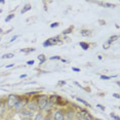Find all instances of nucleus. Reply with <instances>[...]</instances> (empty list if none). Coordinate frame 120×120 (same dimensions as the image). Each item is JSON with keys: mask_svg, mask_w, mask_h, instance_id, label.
<instances>
[{"mask_svg": "<svg viewBox=\"0 0 120 120\" xmlns=\"http://www.w3.org/2000/svg\"><path fill=\"white\" fill-rule=\"evenodd\" d=\"M1 32H2V30H1V29H0V33H1Z\"/></svg>", "mask_w": 120, "mask_h": 120, "instance_id": "obj_24", "label": "nucleus"}, {"mask_svg": "<svg viewBox=\"0 0 120 120\" xmlns=\"http://www.w3.org/2000/svg\"><path fill=\"white\" fill-rule=\"evenodd\" d=\"M101 78H102V79H110L111 77H107V76H102Z\"/></svg>", "mask_w": 120, "mask_h": 120, "instance_id": "obj_21", "label": "nucleus"}, {"mask_svg": "<svg viewBox=\"0 0 120 120\" xmlns=\"http://www.w3.org/2000/svg\"><path fill=\"white\" fill-rule=\"evenodd\" d=\"M77 118L79 120H92L94 118L86 110H80L77 113Z\"/></svg>", "mask_w": 120, "mask_h": 120, "instance_id": "obj_2", "label": "nucleus"}, {"mask_svg": "<svg viewBox=\"0 0 120 120\" xmlns=\"http://www.w3.org/2000/svg\"><path fill=\"white\" fill-rule=\"evenodd\" d=\"M42 119H43V116L41 113L36 114V116H35V118H34V120H42Z\"/></svg>", "mask_w": 120, "mask_h": 120, "instance_id": "obj_10", "label": "nucleus"}, {"mask_svg": "<svg viewBox=\"0 0 120 120\" xmlns=\"http://www.w3.org/2000/svg\"><path fill=\"white\" fill-rule=\"evenodd\" d=\"M111 117H112V118H114V119H116V120H119V118H118V117L114 116V115H113V114H111Z\"/></svg>", "mask_w": 120, "mask_h": 120, "instance_id": "obj_19", "label": "nucleus"}, {"mask_svg": "<svg viewBox=\"0 0 120 120\" xmlns=\"http://www.w3.org/2000/svg\"><path fill=\"white\" fill-rule=\"evenodd\" d=\"M80 46L83 48V49H87V48L89 47L88 44H86V43H84V42H80Z\"/></svg>", "mask_w": 120, "mask_h": 120, "instance_id": "obj_12", "label": "nucleus"}, {"mask_svg": "<svg viewBox=\"0 0 120 120\" xmlns=\"http://www.w3.org/2000/svg\"><path fill=\"white\" fill-rule=\"evenodd\" d=\"M73 70L76 71V72H78V71H79V69H77V68H73Z\"/></svg>", "mask_w": 120, "mask_h": 120, "instance_id": "obj_23", "label": "nucleus"}, {"mask_svg": "<svg viewBox=\"0 0 120 120\" xmlns=\"http://www.w3.org/2000/svg\"><path fill=\"white\" fill-rule=\"evenodd\" d=\"M38 59L40 60V63H43L45 61V58H44V56H43V54H40V56H38Z\"/></svg>", "mask_w": 120, "mask_h": 120, "instance_id": "obj_14", "label": "nucleus"}, {"mask_svg": "<svg viewBox=\"0 0 120 120\" xmlns=\"http://www.w3.org/2000/svg\"><path fill=\"white\" fill-rule=\"evenodd\" d=\"M26 105V103L24 102V101H21V100H19V102L17 103V105L15 106V111L17 112H20L22 111L24 109V106Z\"/></svg>", "mask_w": 120, "mask_h": 120, "instance_id": "obj_5", "label": "nucleus"}, {"mask_svg": "<svg viewBox=\"0 0 120 120\" xmlns=\"http://www.w3.org/2000/svg\"><path fill=\"white\" fill-rule=\"evenodd\" d=\"M12 18H15V15H9L8 17H7L6 19H5V22H8V21H10Z\"/></svg>", "mask_w": 120, "mask_h": 120, "instance_id": "obj_15", "label": "nucleus"}, {"mask_svg": "<svg viewBox=\"0 0 120 120\" xmlns=\"http://www.w3.org/2000/svg\"><path fill=\"white\" fill-rule=\"evenodd\" d=\"M103 47H104V48H109V47H110V43H108V42H106V43H104V45H103Z\"/></svg>", "mask_w": 120, "mask_h": 120, "instance_id": "obj_17", "label": "nucleus"}, {"mask_svg": "<svg viewBox=\"0 0 120 120\" xmlns=\"http://www.w3.org/2000/svg\"><path fill=\"white\" fill-rule=\"evenodd\" d=\"M116 39H118V36H117V35H115V36H112V37L110 38V39H109V40H108V43H110V44H111V42L115 41V40H116Z\"/></svg>", "mask_w": 120, "mask_h": 120, "instance_id": "obj_11", "label": "nucleus"}, {"mask_svg": "<svg viewBox=\"0 0 120 120\" xmlns=\"http://www.w3.org/2000/svg\"><path fill=\"white\" fill-rule=\"evenodd\" d=\"M30 9H31V5H30V4H27L26 6L24 7L23 9H22V13H25L26 11H28V10H30Z\"/></svg>", "mask_w": 120, "mask_h": 120, "instance_id": "obj_8", "label": "nucleus"}, {"mask_svg": "<svg viewBox=\"0 0 120 120\" xmlns=\"http://www.w3.org/2000/svg\"><path fill=\"white\" fill-rule=\"evenodd\" d=\"M12 56H15L13 53H7V54H4L3 56V59H10V58H12Z\"/></svg>", "mask_w": 120, "mask_h": 120, "instance_id": "obj_13", "label": "nucleus"}, {"mask_svg": "<svg viewBox=\"0 0 120 120\" xmlns=\"http://www.w3.org/2000/svg\"><path fill=\"white\" fill-rule=\"evenodd\" d=\"M70 120H71V119H70Z\"/></svg>", "mask_w": 120, "mask_h": 120, "instance_id": "obj_26", "label": "nucleus"}, {"mask_svg": "<svg viewBox=\"0 0 120 120\" xmlns=\"http://www.w3.org/2000/svg\"><path fill=\"white\" fill-rule=\"evenodd\" d=\"M21 112H22V114H23V116H26V117H31L32 116V112L29 111V110H25V109H23Z\"/></svg>", "mask_w": 120, "mask_h": 120, "instance_id": "obj_7", "label": "nucleus"}, {"mask_svg": "<svg viewBox=\"0 0 120 120\" xmlns=\"http://www.w3.org/2000/svg\"><path fill=\"white\" fill-rule=\"evenodd\" d=\"M58 26H59L58 23H54V24H52V25H51V28H53V27H58Z\"/></svg>", "mask_w": 120, "mask_h": 120, "instance_id": "obj_18", "label": "nucleus"}, {"mask_svg": "<svg viewBox=\"0 0 120 120\" xmlns=\"http://www.w3.org/2000/svg\"><path fill=\"white\" fill-rule=\"evenodd\" d=\"M92 120H95V119H92Z\"/></svg>", "mask_w": 120, "mask_h": 120, "instance_id": "obj_25", "label": "nucleus"}, {"mask_svg": "<svg viewBox=\"0 0 120 120\" xmlns=\"http://www.w3.org/2000/svg\"><path fill=\"white\" fill-rule=\"evenodd\" d=\"M27 108H28V110H29V111L33 112V111H36L38 107H37V105H36V104H35L34 102H31V103H29V104H28Z\"/></svg>", "mask_w": 120, "mask_h": 120, "instance_id": "obj_6", "label": "nucleus"}, {"mask_svg": "<svg viewBox=\"0 0 120 120\" xmlns=\"http://www.w3.org/2000/svg\"><path fill=\"white\" fill-rule=\"evenodd\" d=\"M113 97H114V98H116V99H119V94H113Z\"/></svg>", "mask_w": 120, "mask_h": 120, "instance_id": "obj_20", "label": "nucleus"}, {"mask_svg": "<svg viewBox=\"0 0 120 120\" xmlns=\"http://www.w3.org/2000/svg\"><path fill=\"white\" fill-rule=\"evenodd\" d=\"M32 64H34V62H33V61H30V62H28V65H32Z\"/></svg>", "mask_w": 120, "mask_h": 120, "instance_id": "obj_22", "label": "nucleus"}, {"mask_svg": "<svg viewBox=\"0 0 120 120\" xmlns=\"http://www.w3.org/2000/svg\"><path fill=\"white\" fill-rule=\"evenodd\" d=\"M77 101H79L80 103H82V104H84V105H86V106H89V104H87L85 101H83V100H81V99H79V98H77Z\"/></svg>", "mask_w": 120, "mask_h": 120, "instance_id": "obj_16", "label": "nucleus"}, {"mask_svg": "<svg viewBox=\"0 0 120 120\" xmlns=\"http://www.w3.org/2000/svg\"><path fill=\"white\" fill-rule=\"evenodd\" d=\"M48 106H49V99H48L46 95H42V97L38 100L37 107L42 111V110H46Z\"/></svg>", "mask_w": 120, "mask_h": 120, "instance_id": "obj_1", "label": "nucleus"}, {"mask_svg": "<svg viewBox=\"0 0 120 120\" xmlns=\"http://www.w3.org/2000/svg\"><path fill=\"white\" fill-rule=\"evenodd\" d=\"M89 31L88 30H82V31H81V35H82L83 37H86V36H89Z\"/></svg>", "mask_w": 120, "mask_h": 120, "instance_id": "obj_9", "label": "nucleus"}, {"mask_svg": "<svg viewBox=\"0 0 120 120\" xmlns=\"http://www.w3.org/2000/svg\"><path fill=\"white\" fill-rule=\"evenodd\" d=\"M19 97L15 94H10L7 98V107L8 108H15V106L17 105V103L19 102Z\"/></svg>", "mask_w": 120, "mask_h": 120, "instance_id": "obj_3", "label": "nucleus"}, {"mask_svg": "<svg viewBox=\"0 0 120 120\" xmlns=\"http://www.w3.org/2000/svg\"><path fill=\"white\" fill-rule=\"evenodd\" d=\"M53 120H65V114L62 111H56L53 114Z\"/></svg>", "mask_w": 120, "mask_h": 120, "instance_id": "obj_4", "label": "nucleus"}]
</instances>
